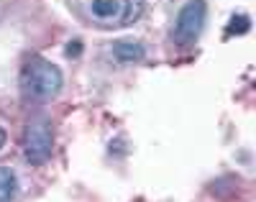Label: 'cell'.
I'll return each mask as SVG.
<instances>
[{
	"instance_id": "6da1fadb",
	"label": "cell",
	"mask_w": 256,
	"mask_h": 202,
	"mask_svg": "<svg viewBox=\"0 0 256 202\" xmlns=\"http://www.w3.org/2000/svg\"><path fill=\"white\" fill-rule=\"evenodd\" d=\"M64 84V74L56 64L44 56H28L20 70V90L34 102H52Z\"/></svg>"
},
{
	"instance_id": "7a4b0ae2",
	"label": "cell",
	"mask_w": 256,
	"mask_h": 202,
	"mask_svg": "<svg viewBox=\"0 0 256 202\" xmlns=\"http://www.w3.org/2000/svg\"><path fill=\"white\" fill-rule=\"evenodd\" d=\"M205 18H208V3L205 0H190V3H184L177 13V20H174L172 41L180 44V46L195 44L198 36L202 34Z\"/></svg>"
},
{
	"instance_id": "3957f363",
	"label": "cell",
	"mask_w": 256,
	"mask_h": 202,
	"mask_svg": "<svg viewBox=\"0 0 256 202\" xmlns=\"http://www.w3.org/2000/svg\"><path fill=\"white\" fill-rule=\"evenodd\" d=\"M24 154H26V162L34 164V166H41L52 159L54 154V133H52V126L38 118V120H31L24 130Z\"/></svg>"
},
{
	"instance_id": "277c9868",
	"label": "cell",
	"mask_w": 256,
	"mask_h": 202,
	"mask_svg": "<svg viewBox=\"0 0 256 202\" xmlns=\"http://www.w3.org/2000/svg\"><path fill=\"white\" fill-rule=\"evenodd\" d=\"M113 54L118 62H141L146 56V46L138 41H128V38H120L113 44Z\"/></svg>"
},
{
	"instance_id": "5b68a950",
	"label": "cell",
	"mask_w": 256,
	"mask_h": 202,
	"mask_svg": "<svg viewBox=\"0 0 256 202\" xmlns=\"http://www.w3.org/2000/svg\"><path fill=\"white\" fill-rule=\"evenodd\" d=\"M16 194H18V182L13 169L0 166V202H13Z\"/></svg>"
},
{
	"instance_id": "8992f818",
	"label": "cell",
	"mask_w": 256,
	"mask_h": 202,
	"mask_svg": "<svg viewBox=\"0 0 256 202\" xmlns=\"http://www.w3.org/2000/svg\"><path fill=\"white\" fill-rule=\"evenodd\" d=\"M92 13L98 18H118V13L123 10L120 0H92Z\"/></svg>"
},
{
	"instance_id": "52a82bcc",
	"label": "cell",
	"mask_w": 256,
	"mask_h": 202,
	"mask_svg": "<svg viewBox=\"0 0 256 202\" xmlns=\"http://www.w3.org/2000/svg\"><path fill=\"white\" fill-rule=\"evenodd\" d=\"M248 18L246 16H233L230 24H228V34H246L248 31Z\"/></svg>"
},
{
	"instance_id": "ba28073f",
	"label": "cell",
	"mask_w": 256,
	"mask_h": 202,
	"mask_svg": "<svg viewBox=\"0 0 256 202\" xmlns=\"http://www.w3.org/2000/svg\"><path fill=\"white\" fill-rule=\"evenodd\" d=\"M80 52H82V44H80V41H74V44H70V46H67V54H70V56H77Z\"/></svg>"
},
{
	"instance_id": "9c48e42d",
	"label": "cell",
	"mask_w": 256,
	"mask_h": 202,
	"mask_svg": "<svg viewBox=\"0 0 256 202\" xmlns=\"http://www.w3.org/2000/svg\"><path fill=\"white\" fill-rule=\"evenodd\" d=\"M6 138H8V136H6V130H3V128H0V148H3V146H6Z\"/></svg>"
}]
</instances>
